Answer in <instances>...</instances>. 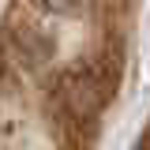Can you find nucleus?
<instances>
[{"label": "nucleus", "instance_id": "2", "mask_svg": "<svg viewBox=\"0 0 150 150\" xmlns=\"http://www.w3.org/2000/svg\"><path fill=\"white\" fill-rule=\"evenodd\" d=\"M4 68H8V49H4V38H0V75H4Z\"/></svg>", "mask_w": 150, "mask_h": 150}, {"label": "nucleus", "instance_id": "1", "mask_svg": "<svg viewBox=\"0 0 150 150\" xmlns=\"http://www.w3.org/2000/svg\"><path fill=\"white\" fill-rule=\"evenodd\" d=\"M79 4H83V0H45V8H49V11H75Z\"/></svg>", "mask_w": 150, "mask_h": 150}]
</instances>
